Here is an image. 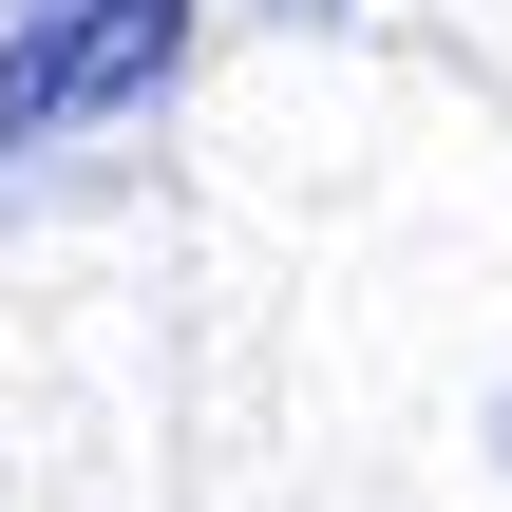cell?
I'll list each match as a JSON object with an SVG mask.
<instances>
[{"instance_id":"cell-1","label":"cell","mask_w":512,"mask_h":512,"mask_svg":"<svg viewBox=\"0 0 512 512\" xmlns=\"http://www.w3.org/2000/svg\"><path fill=\"white\" fill-rule=\"evenodd\" d=\"M190 57V0H0V171L152 114Z\"/></svg>"},{"instance_id":"cell-2","label":"cell","mask_w":512,"mask_h":512,"mask_svg":"<svg viewBox=\"0 0 512 512\" xmlns=\"http://www.w3.org/2000/svg\"><path fill=\"white\" fill-rule=\"evenodd\" d=\"M494 456H512V399H494Z\"/></svg>"},{"instance_id":"cell-3","label":"cell","mask_w":512,"mask_h":512,"mask_svg":"<svg viewBox=\"0 0 512 512\" xmlns=\"http://www.w3.org/2000/svg\"><path fill=\"white\" fill-rule=\"evenodd\" d=\"M304 19H323V0H304Z\"/></svg>"}]
</instances>
